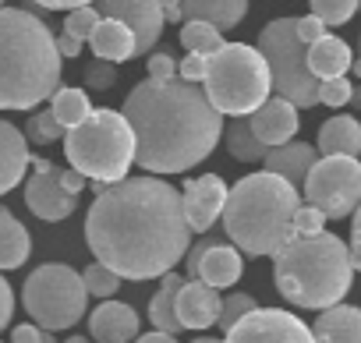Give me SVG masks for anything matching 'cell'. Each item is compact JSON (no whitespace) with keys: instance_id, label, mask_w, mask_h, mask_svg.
I'll list each match as a JSON object with an SVG mask.
<instances>
[{"instance_id":"cb8c5ba5","label":"cell","mask_w":361,"mask_h":343,"mask_svg":"<svg viewBox=\"0 0 361 343\" xmlns=\"http://www.w3.org/2000/svg\"><path fill=\"white\" fill-rule=\"evenodd\" d=\"M248 15V0H180V18H202L220 32L238 29Z\"/></svg>"},{"instance_id":"f907efd6","label":"cell","mask_w":361,"mask_h":343,"mask_svg":"<svg viewBox=\"0 0 361 343\" xmlns=\"http://www.w3.org/2000/svg\"><path fill=\"white\" fill-rule=\"evenodd\" d=\"M347 106L361 110V85H354V89H350V99H347Z\"/></svg>"},{"instance_id":"11a10c76","label":"cell","mask_w":361,"mask_h":343,"mask_svg":"<svg viewBox=\"0 0 361 343\" xmlns=\"http://www.w3.org/2000/svg\"><path fill=\"white\" fill-rule=\"evenodd\" d=\"M357 50H361V36H357Z\"/></svg>"},{"instance_id":"ee69618b","label":"cell","mask_w":361,"mask_h":343,"mask_svg":"<svg viewBox=\"0 0 361 343\" xmlns=\"http://www.w3.org/2000/svg\"><path fill=\"white\" fill-rule=\"evenodd\" d=\"M43 339V325H15L11 329V343H39Z\"/></svg>"},{"instance_id":"e575fe53","label":"cell","mask_w":361,"mask_h":343,"mask_svg":"<svg viewBox=\"0 0 361 343\" xmlns=\"http://www.w3.org/2000/svg\"><path fill=\"white\" fill-rule=\"evenodd\" d=\"M252 308H259L252 294H231V297H227V301L220 304V318H216V325H220V329L227 332V329H231V325H234L238 318H245V315H248Z\"/></svg>"},{"instance_id":"836d02e7","label":"cell","mask_w":361,"mask_h":343,"mask_svg":"<svg viewBox=\"0 0 361 343\" xmlns=\"http://www.w3.org/2000/svg\"><path fill=\"white\" fill-rule=\"evenodd\" d=\"M96 22H99V11H96L92 4H82V8H71V11H68V18H64V32L75 36V39H82V43H89Z\"/></svg>"},{"instance_id":"db71d44e","label":"cell","mask_w":361,"mask_h":343,"mask_svg":"<svg viewBox=\"0 0 361 343\" xmlns=\"http://www.w3.org/2000/svg\"><path fill=\"white\" fill-rule=\"evenodd\" d=\"M192 343H224V339H216V336H199V339H192Z\"/></svg>"},{"instance_id":"ab89813d","label":"cell","mask_w":361,"mask_h":343,"mask_svg":"<svg viewBox=\"0 0 361 343\" xmlns=\"http://www.w3.org/2000/svg\"><path fill=\"white\" fill-rule=\"evenodd\" d=\"M319 36H326V25H322V18H315V15H305V18H298V39L308 46V43H315Z\"/></svg>"},{"instance_id":"e0dca14e","label":"cell","mask_w":361,"mask_h":343,"mask_svg":"<svg viewBox=\"0 0 361 343\" xmlns=\"http://www.w3.org/2000/svg\"><path fill=\"white\" fill-rule=\"evenodd\" d=\"M89 336L96 343H131L138 336V311L124 301L103 297L89 315Z\"/></svg>"},{"instance_id":"ac0fdd59","label":"cell","mask_w":361,"mask_h":343,"mask_svg":"<svg viewBox=\"0 0 361 343\" xmlns=\"http://www.w3.org/2000/svg\"><path fill=\"white\" fill-rule=\"evenodd\" d=\"M29 138L11 120H0V195L15 192L29 170Z\"/></svg>"},{"instance_id":"60d3db41","label":"cell","mask_w":361,"mask_h":343,"mask_svg":"<svg viewBox=\"0 0 361 343\" xmlns=\"http://www.w3.org/2000/svg\"><path fill=\"white\" fill-rule=\"evenodd\" d=\"M145 68H149V78H173L177 75V61L170 54H152Z\"/></svg>"},{"instance_id":"52a82bcc","label":"cell","mask_w":361,"mask_h":343,"mask_svg":"<svg viewBox=\"0 0 361 343\" xmlns=\"http://www.w3.org/2000/svg\"><path fill=\"white\" fill-rule=\"evenodd\" d=\"M202 89L209 103L227 117H248L255 106H262L273 92L269 64L259 54V46L248 43H224L206 61Z\"/></svg>"},{"instance_id":"d6986e66","label":"cell","mask_w":361,"mask_h":343,"mask_svg":"<svg viewBox=\"0 0 361 343\" xmlns=\"http://www.w3.org/2000/svg\"><path fill=\"white\" fill-rule=\"evenodd\" d=\"M315 159H319V149L308 145V142H294V138L283 142V145H269L266 156H262V163H266L269 174H280V177L290 181L294 188L305 185V177H308V170H312Z\"/></svg>"},{"instance_id":"681fc988","label":"cell","mask_w":361,"mask_h":343,"mask_svg":"<svg viewBox=\"0 0 361 343\" xmlns=\"http://www.w3.org/2000/svg\"><path fill=\"white\" fill-rule=\"evenodd\" d=\"M159 8H163L166 22H185V18H180V0H159Z\"/></svg>"},{"instance_id":"603a6c76","label":"cell","mask_w":361,"mask_h":343,"mask_svg":"<svg viewBox=\"0 0 361 343\" xmlns=\"http://www.w3.org/2000/svg\"><path fill=\"white\" fill-rule=\"evenodd\" d=\"M305 61H308V71L322 82V78H336V75H347L350 71V46L343 43V39H336V36H319L315 43H308V54H305Z\"/></svg>"},{"instance_id":"5bb4252c","label":"cell","mask_w":361,"mask_h":343,"mask_svg":"<svg viewBox=\"0 0 361 343\" xmlns=\"http://www.w3.org/2000/svg\"><path fill=\"white\" fill-rule=\"evenodd\" d=\"M180 202H185V216H188L192 234H206V230H213V223H216L220 213H224L227 185H224L216 174L192 177V181L185 185V192H180Z\"/></svg>"},{"instance_id":"7bdbcfd3","label":"cell","mask_w":361,"mask_h":343,"mask_svg":"<svg viewBox=\"0 0 361 343\" xmlns=\"http://www.w3.org/2000/svg\"><path fill=\"white\" fill-rule=\"evenodd\" d=\"M350 262L361 273V202L354 206V223H350Z\"/></svg>"},{"instance_id":"b9f144b4","label":"cell","mask_w":361,"mask_h":343,"mask_svg":"<svg viewBox=\"0 0 361 343\" xmlns=\"http://www.w3.org/2000/svg\"><path fill=\"white\" fill-rule=\"evenodd\" d=\"M11 315H15V294H11V283L0 276V329L11 325Z\"/></svg>"},{"instance_id":"f6af8a7d","label":"cell","mask_w":361,"mask_h":343,"mask_svg":"<svg viewBox=\"0 0 361 343\" xmlns=\"http://www.w3.org/2000/svg\"><path fill=\"white\" fill-rule=\"evenodd\" d=\"M85 181H89V177H85V174H78V170H75V166H68V170H61V185H64L68 192H75V195H78V192L85 188Z\"/></svg>"},{"instance_id":"f1b7e54d","label":"cell","mask_w":361,"mask_h":343,"mask_svg":"<svg viewBox=\"0 0 361 343\" xmlns=\"http://www.w3.org/2000/svg\"><path fill=\"white\" fill-rule=\"evenodd\" d=\"M180 46H185L188 54H216L224 46V32L202 18H185V25H180Z\"/></svg>"},{"instance_id":"9f6ffc18","label":"cell","mask_w":361,"mask_h":343,"mask_svg":"<svg viewBox=\"0 0 361 343\" xmlns=\"http://www.w3.org/2000/svg\"><path fill=\"white\" fill-rule=\"evenodd\" d=\"M357 11H361V0H357Z\"/></svg>"},{"instance_id":"816d5d0a","label":"cell","mask_w":361,"mask_h":343,"mask_svg":"<svg viewBox=\"0 0 361 343\" xmlns=\"http://www.w3.org/2000/svg\"><path fill=\"white\" fill-rule=\"evenodd\" d=\"M350 71H354V78L361 82V57H354V61H350Z\"/></svg>"},{"instance_id":"484cf974","label":"cell","mask_w":361,"mask_h":343,"mask_svg":"<svg viewBox=\"0 0 361 343\" xmlns=\"http://www.w3.org/2000/svg\"><path fill=\"white\" fill-rule=\"evenodd\" d=\"M29 255H32V237L25 223H18V216L8 206H0V273L25 266Z\"/></svg>"},{"instance_id":"3957f363","label":"cell","mask_w":361,"mask_h":343,"mask_svg":"<svg viewBox=\"0 0 361 343\" xmlns=\"http://www.w3.org/2000/svg\"><path fill=\"white\" fill-rule=\"evenodd\" d=\"M64 57L43 18L0 8V110H32L61 89Z\"/></svg>"},{"instance_id":"8d00e7d4","label":"cell","mask_w":361,"mask_h":343,"mask_svg":"<svg viewBox=\"0 0 361 343\" xmlns=\"http://www.w3.org/2000/svg\"><path fill=\"white\" fill-rule=\"evenodd\" d=\"M114 82H117V64L114 61H103V57H96L89 68H85V85L89 89H114Z\"/></svg>"},{"instance_id":"44dd1931","label":"cell","mask_w":361,"mask_h":343,"mask_svg":"<svg viewBox=\"0 0 361 343\" xmlns=\"http://www.w3.org/2000/svg\"><path fill=\"white\" fill-rule=\"evenodd\" d=\"M89 46H92V54H96V57L114 61V64H124V61L138 57L135 32H131L124 22H117V18H103V15H99V22H96L92 36H89Z\"/></svg>"},{"instance_id":"74e56055","label":"cell","mask_w":361,"mask_h":343,"mask_svg":"<svg viewBox=\"0 0 361 343\" xmlns=\"http://www.w3.org/2000/svg\"><path fill=\"white\" fill-rule=\"evenodd\" d=\"M322 223H326V216L315 206H308V202L298 206V213H294V234H319Z\"/></svg>"},{"instance_id":"8fae6325","label":"cell","mask_w":361,"mask_h":343,"mask_svg":"<svg viewBox=\"0 0 361 343\" xmlns=\"http://www.w3.org/2000/svg\"><path fill=\"white\" fill-rule=\"evenodd\" d=\"M224 343H315L312 325H305L294 311L283 308H252L245 318H238Z\"/></svg>"},{"instance_id":"30bf717a","label":"cell","mask_w":361,"mask_h":343,"mask_svg":"<svg viewBox=\"0 0 361 343\" xmlns=\"http://www.w3.org/2000/svg\"><path fill=\"white\" fill-rule=\"evenodd\" d=\"M305 202L326 220H343L361 202V159L357 156H322L305 177Z\"/></svg>"},{"instance_id":"5b68a950","label":"cell","mask_w":361,"mask_h":343,"mask_svg":"<svg viewBox=\"0 0 361 343\" xmlns=\"http://www.w3.org/2000/svg\"><path fill=\"white\" fill-rule=\"evenodd\" d=\"M301 206V192L280 174H248L234 188H227L224 202V230L238 251L248 258L273 255L294 234V213Z\"/></svg>"},{"instance_id":"ba28073f","label":"cell","mask_w":361,"mask_h":343,"mask_svg":"<svg viewBox=\"0 0 361 343\" xmlns=\"http://www.w3.org/2000/svg\"><path fill=\"white\" fill-rule=\"evenodd\" d=\"M22 304L36 318V325L61 332L82 322L89 308V290L82 283V273H75L64 262H47L25 280Z\"/></svg>"},{"instance_id":"d6a6232c","label":"cell","mask_w":361,"mask_h":343,"mask_svg":"<svg viewBox=\"0 0 361 343\" xmlns=\"http://www.w3.org/2000/svg\"><path fill=\"white\" fill-rule=\"evenodd\" d=\"M82 283H85V290L96 294V297H114L117 287H121V276H117L114 269H106L103 262H92V266L82 273Z\"/></svg>"},{"instance_id":"7402d4cb","label":"cell","mask_w":361,"mask_h":343,"mask_svg":"<svg viewBox=\"0 0 361 343\" xmlns=\"http://www.w3.org/2000/svg\"><path fill=\"white\" fill-rule=\"evenodd\" d=\"M245 273V258L234 244H224V241H213L199 262V280L209 283V287H234Z\"/></svg>"},{"instance_id":"2e32d148","label":"cell","mask_w":361,"mask_h":343,"mask_svg":"<svg viewBox=\"0 0 361 343\" xmlns=\"http://www.w3.org/2000/svg\"><path fill=\"white\" fill-rule=\"evenodd\" d=\"M220 290L202 280H185L177 290V318L185 329H209L220 318Z\"/></svg>"},{"instance_id":"c3c4849f","label":"cell","mask_w":361,"mask_h":343,"mask_svg":"<svg viewBox=\"0 0 361 343\" xmlns=\"http://www.w3.org/2000/svg\"><path fill=\"white\" fill-rule=\"evenodd\" d=\"M131 343H177V336H173V332H163V329H156V332H145V336L138 332Z\"/></svg>"},{"instance_id":"7a4b0ae2","label":"cell","mask_w":361,"mask_h":343,"mask_svg":"<svg viewBox=\"0 0 361 343\" xmlns=\"http://www.w3.org/2000/svg\"><path fill=\"white\" fill-rule=\"evenodd\" d=\"M121 113L135 131V163L149 174H185L224 138V113L199 82L180 75L138 82Z\"/></svg>"},{"instance_id":"7c38bea8","label":"cell","mask_w":361,"mask_h":343,"mask_svg":"<svg viewBox=\"0 0 361 343\" xmlns=\"http://www.w3.org/2000/svg\"><path fill=\"white\" fill-rule=\"evenodd\" d=\"M96 4H99L103 18H117V22H124L135 32L138 54H149L159 43L163 25H166L159 0H96Z\"/></svg>"},{"instance_id":"f546056e","label":"cell","mask_w":361,"mask_h":343,"mask_svg":"<svg viewBox=\"0 0 361 343\" xmlns=\"http://www.w3.org/2000/svg\"><path fill=\"white\" fill-rule=\"evenodd\" d=\"M50 110H54V117H57L64 127H75V124L92 110V103H89L85 89H57V92L50 96Z\"/></svg>"},{"instance_id":"8992f818","label":"cell","mask_w":361,"mask_h":343,"mask_svg":"<svg viewBox=\"0 0 361 343\" xmlns=\"http://www.w3.org/2000/svg\"><path fill=\"white\" fill-rule=\"evenodd\" d=\"M64 156L89 181H121L135 166V131L121 110L92 106L75 127L64 131Z\"/></svg>"},{"instance_id":"6f0895ef","label":"cell","mask_w":361,"mask_h":343,"mask_svg":"<svg viewBox=\"0 0 361 343\" xmlns=\"http://www.w3.org/2000/svg\"><path fill=\"white\" fill-rule=\"evenodd\" d=\"M0 8H4V0H0Z\"/></svg>"},{"instance_id":"f35d334b","label":"cell","mask_w":361,"mask_h":343,"mask_svg":"<svg viewBox=\"0 0 361 343\" xmlns=\"http://www.w3.org/2000/svg\"><path fill=\"white\" fill-rule=\"evenodd\" d=\"M206 61H209L206 54H188L185 61L177 64V75L188 78V82H202L206 78Z\"/></svg>"},{"instance_id":"ffe728a7","label":"cell","mask_w":361,"mask_h":343,"mask_svg":"<svg viewBox=\"0 0 361 343\" xmlns=\"http://www.w3.org/2000/svg\"><path fill=\"white\" fill-rule=\"evenodd\" d=\"M315 343H361V308L354 304H329L312 322Z\"/></svg>"},{"instance_id":"7dc6e473","label":"cell","mask_w":361,"mask_h":343,"mask_svg":"<svg viewBox=\"0 0 361 343\" xmlns=\"http://www.w3.org/2000/svg\"><path fill=\"white\" fill-rule=\"evenodd\" d=\"M39 8L47 11H71V8H82V4H92V0H36Z\"/></svg>"},{"instance_id":"f5cc1de1","label":"cell","mask_w":361,"mask_h":343,"mask_svg":"<svg viewBox=\"0 0 361 343\" xmlns=\"http://www.w3.org/2000/svg\"><path fill=\"white\" fill-rule=\"evenodd\" d=\"M39 343H57V336H54L50 329H43V339H39Z\"/></svg>"},{"instance_id":"4fadbf2b","label":"cell","mask_w":361,"mask_h":343,"mask_svg":"<svg viewBox=\"0 0 361 343\" xmlns=\"http://www.w3.org/2000/svg\"><path fill=\"white\" fill-rule=\"evenodd\" d=\"M25 206L47 220V223H57V220H68L78 206V195L68 192L61 185V170L54 163H47L43 170H32V177L25 181Z\"/></svg>"},{"instance_id":"1f68e13d","label":"cell","mask_w":361,"mask_h":343,"mask_svg":"<svg viewBox=\"0 0 361 343\" xmlns=\"http://www.w3.org/2000/svg\"><path fill=\"white\" fill-rule=\"evenodd\" d=\"M312 15L322 18L326 29L347 25V22L357 15V0H312Z\"/></svg>"},{"instance_id":"bcb514c9","label":"cell","mask_w":361,"mask_h":343,"mask_svg":"<svg viewBox=\"0 0 361 343\" xmlns=\"http://www.w3.org/2000/svg\"><path fill=\"white\" fill-rule=\"evenodd\" d=\"M57 39V54L61 57H78L82 54V39H75V36H68V32H61V36H54Z\"/></svg>"},{"instance_id":"d4e9b609","label":"cell","mask_w":361,"mask_h":343,"mask_svg":"<svg viewBox=\"0 0 361 343\" xmlns=\"http://www.w3.org/2000/svg\"><path fill=\"white\" fill-rule=\"evenodd\" d=\"M322 156H357L361 152V124L350 113H336L319 127V145Z\"/></svg>"},{"instance_id":"277c9868","label":"cell","mask_w":361,"mask_h":343,"mask_svg":"<svg viewBox=\"0 0 361 343\" xmlns=\"http://www.w3.org/2000/svg\"><path fill=\"white\" fill-rule=\"evenodd\" d=\"M273 283L294 308H329L354 283L350 248L336 234H290L273 251Z\"/></svg>"},{"instance_id":"6da1fadb","label":"cell","mask_w":361,"mask_h":343,"mask_svg":"<svg viewBox=\"0 0 361 343\" xmlns=\"http://www.w3.org/2000/svg\"><path fill=\"white\" fill-rule=\"evenodd\" d=\"M85 244L121 280L170 273L192 244L180 192L159 177H121L106 185L85 216Z\"/></svg>"},{"instance_id":"83f0119b","label":"cell","mask_w":361,"mask_h":343,"mask_svg":"<svg viewBox=\"0 0 361 343\" xmlns=\"http://www.w3.org/2000/svg\"><path fill=\"white\" fill-rule=\"evenodd\" d=\"M224 142H227V152L234 159H241V163H262V156L269 149V145L259 142V135L252 131L248 117H231V124L224 131Z\"/></svg>"},{"instance_id":"4dcf8cb0","label":"cell","mask_w":361,"mask_h":343,"mask_svg":"<svg viewBox=\"0 0 361 343\" xmlns=\"http://www.w3.org/2000/svg\"><path fill=\"white\" fill-rule=\"evenodd\" d=\"M64 131H68V127L54 117V110H39V113H32V117L25 120V138L36 142V145H54V142L64 138Z\"/></svg>"},{"instance_id":"9a60e30c","label":"cell","mask_w":361,"mask_h":343,"mask_svg":"<svg viewBox=\"0 0 361 343\" xmlns=\"http://www.w3.org/2000/svg\"><path fill=\"white\" fill-rule=\"evenodd\" d=\"M248 124H252V131L259 135L262 145H283V142H290L298 135L301 117H298V106L290 99L269 96L262 106H255L248 113Z\"/></svg>"},{"instance_id":"d590c367","label":"cell","mask_w":361,"mask_h":343,"mask_svg":"<svg viewBox=\"0 0 361 343\" xmlns=\"http://www.w3.org/2000/svg\"><path fill=\"white\" fill-rule=\"evenodd\" d=\"M350 82H347V75H336V78H322L319 82V103H326V106H333V110H340V106H347V99H350Z\"/></svg>"},{"instance_id":"9c48e42d","label":"cell","mask_w":361,"mask_h":343,"mask_svg":"<svg viewBox=\"0 0 361 343\" xmlns=\"http://www.w3.org/2000/svg\"><path fill=\"white\" fill-rule=\"evenodd\" d=\"M259 54L269 64L276 96L290 99L298 110L319 103V78L308 71V46L298 39V18H276L259 32Z\"/></svg>"},{"instance_id":"4316f807","label":"cell","mask_w":361,"mask_h":343,"mask_svg":"<svg viewBox=\"0 0 361 343\" xmlns=\"http://www.w3.org/2000/svg\"><path fill=\"white\" fill-rule=\"evenodd\" d=\"M180 283H185V276H177L173 269L170 273H163V283H159V290H156V297L149 301V318H152V325L156 329H163V332H180L185 325H180V318H177V290H180Z\"/></svg>"}]
</instances>
